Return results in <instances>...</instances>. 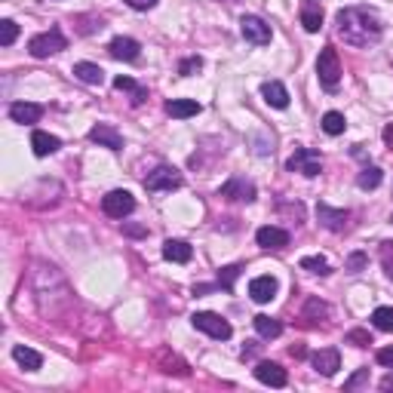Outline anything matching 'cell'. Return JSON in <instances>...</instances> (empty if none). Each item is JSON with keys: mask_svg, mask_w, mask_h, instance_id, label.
Instances as JSON below:
<instances>
[{"mask_svg": "<svg viewBox=\"0 0 393 393\" xmlns=\"http://www.w3.org/2000/svg\"><path fill=\"white\" fill-rule=\"evenodd\" d=\"M59 145H62V141L55 139V135L44 132V130H34V132H31V148H34V154H37V157L55 154V151H59Z\"/></svg>", "mask_w": 393, "mask_h": 393, "instance_id": "cell-20", "label": "cell"}, {"mask_svg": "<svg viewBox=\"0 0 393 393\" xmlns=\"http://www.w3.org/2000/svg\"><path fill=\"white\" fill-rule=\"evenodd\" d=\"M108 49H111L114 59H123V62H135L139 59V53H141L139 40H132V37H114Z\"/></svg>", "mask_w": 393, "mask_h": 393, "instance_id": "cell-18", "label": "cell"}, {"mask_svg": "<svg viewBox=\"0 0 393 393\" xmlns=\"http://www.w3.org/2000/svg\"><path fill=\"white\" fill-rule=\"evenodd\" d=\"M240 34L249 40V44H255V46L270 44V25L264 22V19H259V16H243L240 19Z\"/></svg>", "mask_w": 393, "mask_h": 393, "instance_id": "cell-8", "label": "cell"}, {"mask_svg": "<svg viewBox=\"0 0 393 393\" xmlns=\"http://www.w3.org/2000/svg\"><path fill=\"white\" fill-rule=\"evenodd\" d=\"M240 264H231V268H221L218 270V286H225V289H234V280L240 277Z\"/></svg>", "mask_w": 393, "mask_h": 393, "instance_id": "cell-33", "label": "cell"}, {"mask_svg": "<svg viewBox=\"0 0 393 393\" xmlns=\"http://www.w3.org/2000/svg\"><path fill=\"white\" fill-rule=\"evenodd\" d=\"M200 68H203V59H200V55H188V59L178 65V74H182V77H191V74H197Z\"/></svg>", "mask_w": 393, "mask_h": 393, "instance_id": "cell-35", "label": "cell"}, {"mask_svg": "<svg viewBox=\"0 0 393 393\" xmlns=\"http://www.w3.org/2000/svg\"><path fill=\"white\" fill-rule=\"evenodd\" d=\"M335 28H338V37L350 46H372L381 40V19L375 16L366 6H347L335 16Z\"/></svg>", "mask_w": 393, "mask_h": 393, "instance_id": "cell-1", "label": "cell"}, {"mask_svg": "<svg viewBox=\"0 0 393 393\" xmlns=\"http://www.w3.org/2000/svg\"><path fill=\"white\" fill-rule=\"evenodd\" d=\"M390 221H393V216H390Z\"/></svg>", "mask_w": 393, "mask_h": 393, "instance_id": "cell-44", "label": "cell"}, {"mask_svg": "<svg viewBox=\"0 0 393 393\" xmlns=\"http://www.w3.org/2000/svg\"><path fill=\"white\" fill-rule=\"evenodd\" d=\"M384 387H393V378H387V381H384Z\"/></svg>", "mask_w": 393, "mask_h": 393, "instance_id": "cell-43", "label": "cell"}, {"mask_svg": "<svg viewBox=\"0 0 393 393\" xmlns=\"http://www.w3.org/2000/svg\"><path fill=\"white\" fill-rule=\"evenodd\" d=\"M344 114H338V111H329L326 117H323V132L326 135H341L344 132Z\"/></svg>", "mask_w": 393, "mask_h": 393, "instance_id": "cell-28", "label": "cell"}, {"mask_svg": "<svg viewBox=\"0 0 393 393\" xmlns=\"http://www.w3.org/2000/svg\"><path fill=\"white\" fill-rule=\"evenodd\" d=\"M12 360H16L25 372H37L40 366H44V356H40L37 350L25 347V344H16V347H12Z\"/></svg>", "mask_w": 393, "mask_h": 393, "instance_id": "cell-22", "label": "cell"}, {"mask_svg": "<svg viewBox=\"0 0 393 393\" xmlns=\"http://www.w3.org/2000/svg\"><path fill=\"white\" fill-rule=\"evenodd\" d=\"M200 111L203 108H200V102H194V98H173V102H166V114L169 117H178V120L197 117Z\"/></svg>", "mask_w": 393, "mask_h": 393, "instance_id": "cell-23", "label": "cell"}, {"mask_svg": "<svg viewBox=\"0 0 393 393\" xmlns=\"http://www.w3.org/2000/svg\"><path fill=\"white\" fill-rule=\"evenodd\" d=\"M126 3H130L132 10H151V6H157V0H126Z\"/></svg>", "mask_w": 393, "mask_h": 393, "instance_id": "cell-39", "label": "cell"}, {"mask_svg": "<svg viewBox=\"0 0 393 393\" xmlns=\"http://www.w3.org/2000/svg\"><path fill=\"white\" fill-rule=\"evenodd\" d=\"M381 178H384V173H381L378 166H366V169L360 173V178H356V184H360L363 191H375L378 184H381Z\"/></svg>", "mask_w": 393, "mask_h": 393, "instance_id": "cell-27", "label": "cell"}, {"mask_svg": "<svg viewBox=\"0 0 393 393\" xmlns=\"http://www.w3.org/2000/svg\"><path fill=\"white\" fill-rule=\"evenodd\" d=\"M302 268L311 270V274H320V277L329 274V261L323 259V255H307V259H302Z\"/></svg>", "mask_w": 393, "mask_h": 393, "instance_id": "cell-30", "label": "cell"}, {"mask_svg": "<svg viewBox=\"0 0 393 393\" xmlns=\"http://www.w3.org/2000/svg\"><path fill=\"white\" fill-rule=\"evenodd\" d=\"M221 197L237 200V203H252L255 200V184L246 182V178H240V175H234L227 184H221Z\"/></svg>", "mask_w": 393, "mask_h": 393, "instance_id": "cell-9", "label": "cell"}, {"mask_svg": "<svg viewBox=\"0 0 393 393\" xmlns=\"http://www.w3.org/2000/svg\"><path fill=\"white\" fill-rule=\"evenodd\" d=\"M286 169H289V173H302L307 178H313V175L323 173V157L313 151V148H295V154L286 160Z\"/></svg>", "mask_w": 393, "mask_h": 393, "instance_id": "cell-3", "label": "cell"}, {"mask_svg": "<svg viewBox=\"0 0 393 393\" xmlns=\"http://www.w3.org/2000/svg\"><path fill=\"white\" fill-rule=\"evenodd\" d=\"M313 369H317L320 375L332 378L335 372L341 369V353H338L335 347H323V350H317V353H313Z\"/></svg>", "mask_w": 393, "mask_h": 393, "instance_id": "cell-13", "label": "cell"}, {"mask_svg": "<svg viewBox=\"0 0 393 393\" xmlns=\"http://www.w3.org/2000/svg\"><path fill=\"white\" fill-rule=\"evenodd\" d=\"M10 117L16 120V123H37L40 117H44V108L40 105H34V102H16V105H10Z\"/></svg>", "mask_w": 393, "mask_h": 393, "instance_id": "cell-17", "label": "cell"}, {"mask_svg": "<svg viewBox=\"0 0 393 393\" xmlns=\"http://www.w3.org/2000/svg\"><path fill=\"white\" fill-rule=\"evenodd\" d=\"M74 77H77V80H83V83H89V87H102L105 71L98 68V65H92V62H77V65H74Z\"/></svg>", "mask_w": 393, "mask_h": 393, "instance_id": "cell-24", "label": "cell"}, {"mask_svg": "<svg viewBox=\"0 0 393 393\" xmlns=\"http://www.w3.org/2000/svg\"><path fill=\"white\" fill-rule=\"evenodd\" d=\"M145 188L154 191V194H160V191H175V188H182V173L173 166H157L154 173L145 178Z\"/></svg>", "mask_w": 393, "mask_h": 393, "instance_id": "cell-7", "label": "cell"}, {"mask_svg": "<svg viewBox=\"0 0 393 393\" xmlns=\"http://www.w3.org/2000/svg\"><path fill=\"white\" fill-rule=\"evenodd\" d=\"M317 218L323 227H329V231H344V225H347V212L332 209L329 203H317Z\"/></svg>", "mask_w": 393, "mask_h": 393, "instance_id": "cell-16", "label": "cell"}, {"mask_svg": "<svg viewBox=\"0 0 393 393\" xmlns=\"http://www.w3.org/2000/svg\"><path fill=\"white\" fill-rule=\"evenodd\" d=\"M344 341H347V344H353V347H369L372 335L366 332V329H350V332L344 335Z\"/></svg>", "mask_w": 393, "mask_h": 393, "instance_id": "cell-32", "label": "cell"}, {"mask_svg": "<svg viewBox=\"0 0 393 393\" xmlns=\"http://www.w3.org/2000/svg\"><path fill=\"white\" fill-rule=\"evenodd\" d=\"M114 89H120V92H132V102H135V105H141V102H145V96H148V89L135 87L132 77H117V80H114Z\"/></svg>", "mask_w": 393, "mask_h": 393, "instance_id": "cell-26", "label": "cell"}, {"mask_svg": "<svg viewBox=\"0 0 393 393\" xmlns=\"http://www.w3.org/2000/svg\"><path fill=\"white\" fill-rule=\"evenodd\" d=\"M16 37H19V25L12 22V19H3V22H0V44L10 46Z\"/></svg>", "mask_w": 393, "mask_h": 393, "instance_id": "cell-31", "label": "cell"}, {"mask_svg": "<svg viewBox=\"0 0 393 393\" xmlns=\"http://www.w3.org/2000/svg\"><path fill=\"white\" fill-rule=\"evenodd\" d=\"M191 255H194V249H191L184 240H166V243H163V259H166V261L188 264Z\"/></svg>", "mask_w": 393, "mask_h": 393, "instance_id": "cell-19", "label": "cell"}, {"mask_svg": "<svg viewBox=\"0 0 393 393\" xmlns=\"http://www.w3.org/2000/svg\"><path fill=\"white\" fill-rule=\"evenodd\" d=\"M249 295H252V302H259V304H268V302H274L277 298V280L274 277H255L252 283H249Z\"/></svg>", "mask_w": 393, "mask_h": 393, "instance_id": "cell-14", "label": "cell"}, {"mask_svg": "<svg viewBox=\"0 0 393 393\" xmlns=\"http://www.w3.org/2000/svg\"><path fill=\"white\" fill-rule=\"evenodd\" d=\"M261 96H264V102H268L270 108H286V105H289V92H286V87L280 80H268V83H264Z\"/></svg>", "mask_w": 393, "mask_h": 393, "instance_id": "cell-21", "label": "cell"}, {"mask_svg": "<svg viewBox=\"0 0 393 393\" xmlns=\"http://www.w3.org/2000/svg\"><path fill=\"white\" fill-rule=\"evenodd\" d=\"M366 375H369V369H363L356 378H350V381H347V390H350V387H356V384H360V381H366Z\"/></svg>", "mask_w": 393, "mask_h": 393, "instance_id": "cell-41", "label": "cell"}, {"mask_svg": "<svg viewBox=\"0 0 393 393\" xmlns=\"http://www.w3.org/2000/svg\"><path fill=\"white\" fill-rule=\"evenodd\" d=\"M347 268L353 270V274H360V270L366 268V255H363V252H353V255L347 259Z\"/></svg>", "mask_w": 393, "mask_h": 393, "instance_id": "cell-37", "label": "cell"}, {"mask_svg": "<svg viewBox=\"0 0 393 393\" xmlns=\"http://www.w3.org/2000/svg\"><path fill=\"white\" fill-rule=\"evenodd\" d=\"M89 139L96 141V145H102V148H111V151H120V148H123V135L114 130V126H108V123L92 126V130H89Z\"/></svg>", "mask_w": 393, "mask_h": 393, "instance_id": "cell-15", "label": "cell"}, {"mask_svg": "<svg viewBox=\"0 0 393 393\" xmlns=\"http://www.w3.org/2000/svg\"><path fill=\"white\" fill-rule=\"evenodd\" d=\"M378 363H381V366H393V347H381V350H378Z\"/></svg>", "mask_w": 393, "mask_h": 393, "instance_id": "cell-38", "label": "cell"}, {"mask_svg": "<svg viewBox=\"0 0 393 393\" xmlns=\"http://www.w3.org/2000/svg\"><path fill=\"white\" fill-rule=\"evenodd\" d=\"M255 243H259L261 249H286L289 246V234H286L283 227L264 225V227H259V234H255Z\"/></svg>", "mask_w": 393, "mask_h": 393, "instance_id": "cell-12", "label": "cell"}, {"mask_svg": "<svg viewBox=\"0 0 393 393\" xmlns=\"http://www.w3.org/2000/svg\"><path fill=\"white\" fill-rule=\"evenodd\" d=\"M191 323H194V329H200V332H206L209 338H216V341H227V338L234 335L231 323H227L225 317H218V313H209V311L194 313V317H191Z\"/></svg>", "mask_w": 393, "mask_h": 393, "instance_id": "cell-5", "label": "cell"}, {"mask_svg": "<svg viewBox=\"0 0 393 393\" xmlns=\"http://www.w3.org/2000/svg\"><path fill=\"white\" fill-rule=\"evenodd\" d=\"M298 16H302L304 31L317 34L320 28H323V3H320V0H302V10H298Z\"/></svg>", "mask_w": 393, "mask_h": 393, "instance_id": "cell-11", "label": "cell"}, {"mask_svg": "<svg viewBox=\"0 0 393 393\" xmlns=\"http://www.w3.org/2000/svg\"><path fill=\"white\" fill-rule=\"evenodd\" d=\"M381 261H384V274L393 280V243H384V255H381Z\"/></svg>", "mask_w": 393, "mask_h": 393, "instance_id": "cell-36", "label": "cell"}, {"mask_svg": "<svg viewBox=\"0 0 393 393\" xmlns=\"http://www.w3.org/2000/svg\"><path fill=\"white\" fill-rule=\"evenodd\" d=\"M255 378L261 384H268V387H286V381H289V375H286L280 363H259L255 366Z\"/></svg>", "mask_w": 393, "mask_h": 393, "instance_id": "cell-10", "label": "cell"}, {"mask_svg": "<svg viewBox=\"0 0 393 393\" xmlns=\"http://www.w3.org/2000/svg\"><path fill=\"white\" fill-rule=\"evenodd\" d=\"M311 317H329V304L320 302V298H311L304 304V320H311Z\"/></svg>", "mask_w": 393, "mask_h": 393, "instance_id": "cell-34", "label": "cell"}, {"mask_svg": "<svg viewBox=\"0 0 393 393\" xmlns=\"http://www.w3.org/2000/svg\"><path fill=\"white\" fill-rule=\"evenodd\" d=\"M381 139H384V145H387V148H390V151H393V123H387V126H384V132H381Z\"/></svg>", "mask_w": 393, "mask_h": 393, "instance_id": "cell-40", "label": "cell"}, {"mask_svg": "<svg viewBox=\"0 0 393 393\" xmlns=\"http://www.w3.org/2000/svg\"><path fill=\"white\" fill-rule=\"evenodd\" d=\"M68 46L65 34L59 31V28H49L44 34H34L31 40H28V53L34 55V59H49V55L62 53V49Z\"/></svg>", "mask_w": 393, "mask_h": 393, "instance_id": "cell-2", "label": "cell"}, {"mask_svg": "<svg viewBox=\"0 0 393 393\" xmlns=\"http://www.w3.org/2000/svg\"><path fill=\"white\" fill-rule=\"evenodd\" d=\"M126 234H132V237H141V234H145V227H126Z\"/></svg>", "mask_w": 393, "mask_h": 393, "instance_id": "cell-42", "label": "cell"}, {"mask_svg": "<svg viewBox=\"0 0 393 393\" xmlns=\"http://www.w3.org/2000/svg\"><path fill=\"white\" fill-rule=\"evenodd\" d=\"M255 332L261 335V338H280L283 335V323L274 317H268V313H259L255 317Z\"/></svg>", "mask_w": 393, "mask_h": 393, "instance_id": "cell-25", "label": "cell"}, {"mask_svg": "<svg viewBox=\"0 0 393 393\" xmlns=\"http://www.w3.org/2000/svg\"><path fill=\"white\" fill-rule=\"evenodd\" d=\"M102 209H105V216H111V218H126L135 209V197L130 191H108V194L102 197Z\"/></svg>", "mask_w": 393, "mask_h": 393, "instance_id": "cell-6", "label": "cell"}, {"mask_svg": "<svg viewBox=\"0 0 393 393\" xmlns=\"http://www.w3.org/2000/svg\"><path fill=\"white\" fill-rule=\"evenodd\" d=\"M317 77L326 89H335L341 80V59H338V49L335 46H326L317 59Z\"/></svg>", "mask_w": 393, "mask_h": 393, "instance_id": "cell-4", "label": "cell"}, {"mask_svg": "<svg viewBox=\"0 0 393 393\" xmlns=\"http://www.w3.org/2000/svg\"><path fill=\"white\" fill-rule=\"evenodd\" d=\"M372 323H375V329H381V332H393V307H378L372 313Z\"/></svg>", "mask_w": 393, "mask_h": 393, "instance_id": "cell-29", "label": "cell"}]
</instances>
